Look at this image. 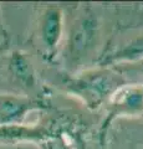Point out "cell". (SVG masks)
I'll list each match as a JSON object with an SVG mask.
<instances>
[{
	"label": "cell",
	"mask_w": 143,
	"mask_h": 149,
	"mask_svg": "<svg viewBox=\"0 0 143 149\" xmlns=\"http://www.w3.org/2000/svg\"><path fill=\"white\" fill-rule=\"evenodd\" d=\"M119 83V77L110 71L86 73L71 83L72 91L89 106L97 107Z\"/></svg>",
	"instance_id": "obj_1"
},
{
	"label": "cell",
	"mask_w": 143,
	"mask_h": 149,
	"mask_svg": "<svg viewBox=\"0 0 143 149\" xmlns=\"http://www.w3.org/2000/svg\"><path fill=\"white\" fill-rule=\"evenodd\" d=\"M97 22L93 16H85L78 20L68 41V55L72 60H81L89 55L96 42Z\"/></svg>",
	"instance_id": "obj_2"
},
{
	"label": "cell",
	"mask_w": 143,
	"mask_h": 149,
	"mask_svg": "<svg viewBox=\"0 0 143 149\" xmlns=\"http://www.w3.org/2000/svg\"><path fill=\"white\" fill-rule=\"evenodd\" d=\"M44 107L43 102L29 97L0 95V125L21 124L29 112Z\"/></svg>",
	"instance_id": "obj_3"
},
{
	"label": "cell",
	"mask_w": 143,
	"mask_h": 149,
	"mask_svg": "<svg viewBox=\"0 0 143 149\" xmlns=\"http://www.w3.org/2000/svg\"><path fill=\"white\" fill-rule=\"evenodd\" d=\"M40 35L49 54H55L62 35V11L57 6L45 10L40 26Z\"/></svg>",
	"instance_id": "obj_4"
},
{
	"label": "cell",
	"mask_w": 143,
	"mask_h": 149,
	"mask_svg": "<svg viewBox=\"0 0 143 149\" xmlns=\"http://www.w3.org/2000/svg\"><path fill=\"white\" fill-rule=\"evenodd\" d=\"M51 134L41 125H25V124H3L0 125V141L6 143L13 142H40L47 139Z\"/></svg>",
	"instance_id": "obj_5"
},
{
	"label": "cell",
	"mask_w": 143,
	"mask_h": 149,
	"mask_svg": "<svg viewBox=\"0 0 143 149\" xmlns=\"http://www.w3.org/2000/svg\"><path fill=\"white\" fill-rule=\"evenodd\" d=\"M9 70L14 78L19 83H21V86L26 88L34 87L36 82L35 70L26 55L19 52V51L13 52L10 60H9Z\"/></svg>",
	"instance_id": "obj_6"
},
{
	"label": "cell",
	"mask_w": 143,
	"mask_h": 149,
	"mask_svg": "<svg viewBox=\"0 0 143 149\" xmlns=\"http://www.w3.org/2000/svg\"><path fill=\"white\" fill-rule=\"evenodd\" d=\"M141 112H143V91L140 88H131L119 96V98L114 103V111L111 114H137Z\"/></svg>",
	"instance_id": "obj_7"
},
{
	"label": "cell",
	"mask_w": 143,
	"mask_h": 149,
	"mask_svg": "<svg viewBox=\"0 0 143 149\" xmlns=\"http://www.w3.org/2000/svg\"><path fill=\"white\" fill-rule=\"evenodd\" d=\"M141 58H143V36L137 37L131 44L113 54L108 61H137Z\"/></svg>",
	"instance_id": "obj_8"
},
{
	"label": "cell",
	"mask_w": 143,
	"mask_h": 149,
	"mask_svg": "<svg viewBox=\"0 0 143 149\" xmlns=\"http://www.w3.org/2000/svg\"><path fill=\"white\" fill-rule=\"evenodd\" d=\"M0 149H24L21 147H15V146H8V147H0Z\"/></svg>",
	"instance_id": "obj_9"
}]
</instances>
